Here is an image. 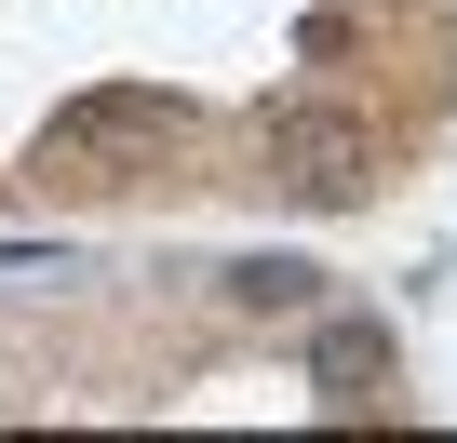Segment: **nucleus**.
I'll use <instances>...</instances> for the list:
<instances>
[{
  "instance_id": "nucleus-1",
  "label": "nucleus",
  "mask_w": 457,
  "mask_h": 443,
  "mask_svg": "<svg viewBox=\"0 0 457 443\" xmlns=\"http://www.w3.org/2000/svg\"><path fill=\"white\" fill-rule=\"evenodd\" d=\"M175 148H188V94H162V81H95V94H68L41 121V175L54 188H121V175H148Z\"/></svg>"
},
{
  "instance_id": "nucleus-2",
  "label": "nucleus",
  "mask_w": 457,
  "mask_h": 443,
  "mask_svg": "<svg viewBox=\"0 0 457 443\" xmlns=\"http://www.w3.org/2000/svg\"><path fill=\"white\" fill-rule=\"evenodd\" d=\"M270 175H283L296 201L350 215V201L377 188V135H363L350 108H270Z\"/></svg>"
},
{
  "instance_id": "nucleus-3",
  "label": "nucleus",
  "mask_w": 457,
  "mask_h": 443,
  "mask_svg": "<svg viewBox=\"0 0 457 443\" xmlns=\"http://www.w3.org/2000/svg\"><path fill=\"white\" fill-rule=\"evenodd\" d=\"M377 376H390V323H363V309H337V323L310 336V390H323L337 416H363V403H377Z\"/></svg>"
},
{
  "instance_id": "nucleus-4",
  "label": "nucleus",
  "mask_w": 457,
  "mask_h": 443,
  "mask_svg": "<svg viewBox=\"0 0 457 443\" xmlns=\"http://www.w3.org/2000/svg\"><path fill=\"white\" fill-rule=\"evenodd\" d=\"M310 296H323L310 256H243V269H228V309H310Z\"/></svg>"
}]
</instances>
